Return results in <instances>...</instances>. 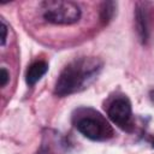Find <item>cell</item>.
I'll return each instance as SVG.
<instances>
[{"mask_svg": "<svg viewBox=\"0 0 154 154\" xmlns=\"http://www.w3.org/2000/svg\"><path fill=\"white\" fill-rule=\"evenodd\" d=\"M43 18L53 24H72L81 17L77 4L65 0H49L42 4Z\"/></svg>", "mask_w": 154, "mask_h": 154, "instance_id": "obj_3", "label": "cell"}, {"mask_svg": "<svg viewBox=\"0 0 154 154\" xmlns=\"http://www.w3.org/2000/svg\"><path fill=\"white\" fill-rule=\"evenodd\" d=\"M48 70V65L46 61H35L34 64H31L26 71V83L29 85H34L36 82H38L42 76L47 72Z\"/></svg>", "mask_w": 154, "mask_h": 154, "instance_id": "obj_6", "label": "cell"}, {"mask_svg": "<svg viewBox=\"0 0 154 154\" xmlns=\"http://www.w3.org/2000/svg\"><path fill=\"white\" fill-rule=\"evenodd\" d=\"M149 96H150V100H152V102L154 103V90H152V91H150Z\"/></svg>", "mask_w": 154, "mask_h": 154, "instance_id": "obj_10", "label": "cell"}, {"mask_svg": "<svg viewBox=\"0 0 154 154\" xmlns=\"http://www.w3.org/2000/svg\"><path fill=\"white\" fill-rule=\"evenodd\" d=\"M135 23H136L137 35L140 40L144 43L148 40V35H149V13L147 8V4L143 2L137 4L135 12Z\"/></svg>", "mask_w": 154, "mask_h": 154, "instance_id": "obj_5", "label": "cell"}, {"mask_svg": "<svg viewBox=\"0 0 154 154\" xmlns=\"http://www.w3.org/2000/svg\"><path fill=\"white\" fill-rule=\"evenodd\" d=\"M97 58L83 57L67 64L59 75L55 83V94L59 96L71 95L87 88L101 70Z\"/></svg>", "mask_w": 154, "mask_h": 154, "instance_id": "obj_1", "label": "cell"}, {"mask_svg": "<svg viewBox=\"0 0 154 154\" xmlns=\"http://www.w3.org/2000/svg\"><path fill=\"white\" fill-rule=\"evenodd\" d=\"M1 45L4 46L5 45V41H6V34H7V26L5 24L4 20H1Z\"/></svg>", "mask_w": 154, "mask_h": 154, "instance_id": "obj_9", "label": "cell"}, {"mask_svg": "<svg viewBox=\"0 0 154 154\" xmlns=\"http://www.w3.org/2000/svg\"><path fill=\"white\" fill-rule=\"evenodd\" d=\"M75 118L78 131L90 140L103 141L113 136L112 126L100 113L93 109H81Z\"/></svg>", "mask_w": 154, "mask_h": 154, "instance_id": "obj_2", "label": "cell"}, {"mask_svg": "<svg viewBox=\"0 0 154 154\" xmlns=\"http://www.w3.org/2000/svg\"><path fill=\"white\" fill-rule=\"evenodd\" d=\"M108 117L122 129L131 125V105L126 97H117L108 106Z\"/></svg>", "mask_w": 154, "mask_h": 154, "instance_id": "obj_4", "label": "cell"}, {"mask_svg": "<svg viewBox=\"0 0 154 154\" xmlns=\"http://www.w3.org/2000/svg\"><path fill=\"white\" fill-rule=\"evenodd\" d=\"M8 81V72L6 71V69H1L0 70V85L1 87H5V84L7 83Z\"/></svg>", "mask_w": 154, "mask_h": 154, "instance_id": "obj_8", "label": "cell"}, {"mask_svg": "<svg viewBox=\"0 0 154 154\" xmlns=\"http://www.w3.org/2000/svg\"><path fill=\"white\" fill-rule=\"evenodd\" d=\"M114 7H116V4L114 2H103L102 4V7H101V19L103 22H108L113 13H114Z\"/></svg>", "mask_w": 154, "mask_h": 154, "instance_id": "obj_7", "label": "cell"}]
</instances>
